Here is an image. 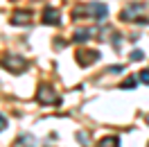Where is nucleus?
I'll list each match as a JSON object with an SVG mask.
<instances>
[{
    "label": "nucleus",
    "mask_w": 149,
    "mask_h": 147,
    "mask_svg": "<svg viewBox=\"0 0 149 147\" xmlns=\"http://www.w3.org/2000/svg\"><path fill=\"white\" fill-rule=\"evenodd\" d=\"M36 102L38 104H56L59 97H56V91L50 86V84H41L36 91Z\"/></svg>",
    "instance_id": "f03ea898"
},
{
    "label": "nucleus",
    "mask_w": 149,
    "mask_h": 147,
    "mask_svg": "<svg viewBox=\"0 0 149 147\" xmlns=\"http://www.w3.org/2000/svg\"><path fill=\"white\" fill-rule=\"evenodd\" d=\"M136 77H127V79H122V84H120V88H136Z\"/></svg>",
    "instance_id": "9b49d317"
},
{
    "label": "nucleus",
    "mask_w": 149,
    "mask_h": 147,
    "mask_svg": "<svg viewBox=\"0 0 149 147\" xmlns=\"http://www.w3.org/2000/svg\"><path fill=\"white\" fill-rule=\"evenodd\" d=\"M122 70H124V66H111L106 73H122Z\"/></svg>",
    "instance_id": "4468645a"
},
{
    "label": "nucleus",
    "mask_w": 149,
    "mask_h": 147,
    "mask_svg": "<svg viewBox=\"0 0 149 147\" xmlns=\"http://www.w3.org/2000/svg\"><path fill=\"white\" fill-rule=\"evenodd\" d=\"M2 68H5L7 73L20 75L25 68H27V61H25L20 55H5L2 57Z\"/></svg>",
    "instance_id": "f257e3e1"
},
{
    "label": "nucleus",
    "mask_w": 149,
    "mask_h": 147,
    "mask_svg": "<svg viewBox=\"0 0 149 147\" xmlns=\"http://www.w3.org/2000/svg\"><path fill=\"white\" fill-rule=\"evenodd\" d=\"M91 36H93V29L91 27H81V29H74L72 32V41L74 43H86Z\"/></svg>",
    "instance_id": "6e6552de"
},
{
    "label": "nucleus",
    "mask_w": 149,
    "mask_h": 147,
    "mask_svg": "<svg viewBox=\"0 0 149 147\" xmlns=\"http://www.w3.org/2000/svg\"><path fill=\"white\" fill-rule=\"evenodd\" d=\"M97 147H120V140H118L115 136H109V138H102Z\"/></svg>",
    "instance_id": "1a4fd4ad"
},
{
    "label": "nucleus",
    "mask_w": 149,
    "mask_h": 147,
    "mask_svg": "<svg viewBox=\"0 0 149 147\" xmlns=\"http://www.w3.org/2000/svg\"><path fill=\"white\" fill-rule=\"evenodd\" d=\"M138 79H140L142 84H149V70H142V73L138 75Z\"/></svg>",
    "instance_id": "ddd939ff"
},
{
    "label": "nucleus",
    "mask_w": 149,
    "mask_h": 147,
    "mask_svg": "<svg viewBox=\"0 0 149 147\" xmlns=\"http://www.w3.org/2000/svg\"><path fill=\"white\" fill-rule=\"evenodd\" d=\"M142 59H145V52H142V50H133V52H131V61H142Z\"/></svg>",
    "instance_id": "f8f14e48"
},
{
    "label": "nucleus",
    "mask_w": 149,
    "mask_h": 147,
    "mask_svg": "<svg viewBox=\"0 0 149 147\" xmlns=\"http://www.w3.org/2000/svg\"><path fill=\"white\" fill-rule=\"evenodd\" d=\"M74 59H77V64L79 66H91L95 64V61H100V52L97 50H79L77 55H74Z\"/></svg>",
    "instance_id": "20e7f679"
},
{
    "label": "nucleus",
    "mask_w": 149,
    "mask_h": 147,
    "mask_svg": "<svg viewBox=\"0 0 149 147\" xmlns=\"http://www.w3.org/2000/svg\"><path fill=\"white\" fill-rule=\"evenodd\" d=\"M86 14H91L95 20H104L106 14H109V9H106V5H102V2H93V5H86Z\"/></svg>",
    "instance_id": "39448f33"
},
{
    "label": "nucleus",
    "mask_w": 149,
    "mask_h": 147,
    "mask_svg": "<svg viewBox=\"0 0 149 147\" xmlns=\"http://www.w3.org/2000/svg\"><path fill=\"white\" fill-rule=\"evenodd\" d=\"M32 23V11H14L11 14V25H29Z\"/></svg>",
    "instance_id": "0eeeda50"
},
{
    "label": "nucleus",
    "mask_w": 149,
    "mask_h": 147,
    "mask_svg": "<svg viewBox=\"0 0 149 147\" xmlns=\"http://www.w3.org/2000/svg\"><path fill=\"white\" fill-rule=\"evenodd\" d=\"M20 143H23V147H36V140H34L32 136H20L18 138V145H20Z\"/></svg>",
    "instance_id": "9d476101"
},
{
    "label": "nucleus",
    "mask_w": 149,
    "mask_h": 147,
    "mask_svg": "<svg viewBox=\"0 0 149 147\" xmlns=\"http://www.w3.org/2000/svg\"><path fill=\"white\" fill-rule=\"evenodd\" d=\"M2 129H7V118L0 113V131H2Z\"/></svg>",
    "instance_id": "2eb2a0df"
},
{
    "label": "nucleus",
    "mask_w": 149,
    "mask_h": 147,
    "mask_svg": "<svg viewBox=\"0 0 149 147\" xmlns=\"http://www.w3.org/2000/svg\"><path fill=\"white\" fill-rule=\"evenodd\" d=\"M113 46L120 48V34H115V36H113Z\"/></svg>",
    "instance_id": "dca6fc26"
},
{
    "label": "nucleus",
    "mask_w": 149,
    "mask_h": 147,
    "mask_svg": "<svg viewBox=\"0 0 149 147\" xmlns=\"http://www.w3.org/2000/svg\"><path fill=\"white\" fill-rule=\"evenodd\" d=\"M145 9H147V5H145V2H131L127 9H122L120 18L127 20V23H129V20H138V18H140L138 14H142Z\"/></svg>",
    "instance_id": "7ed1b4c3"
},
{
    "label": "nucleus",
    "mask_w": 149,
    "mask_h": 147,
    "mask_svg": "<svg viewBox=\"0 0 149 147\" xmlns=\"http://www.w3.org/2000/svg\"><path fill=\"white\" fill-rule=\"evenodd\" d=\"M145 120H147V125H149V113H147V116H145Z\"/></svg>",
    "instance_id": "f3484780"
},
{
    "label": "nucleus",
    "mask_w": 149,
    "mask_h": 147,
    "mask_svg": "<svg viewBox=\"0 0 149 147\" xmlns=\"http://www.w3.org/2000/svg\"><path fill=\"white\" fill-rule=\"evenodd\" d=\"M43 23H45V25H59V23H61L59 11H56L54 7H45V9H43Z\"/></svg>",
    "instance_id": "423d86ee"
}]
</instances>
